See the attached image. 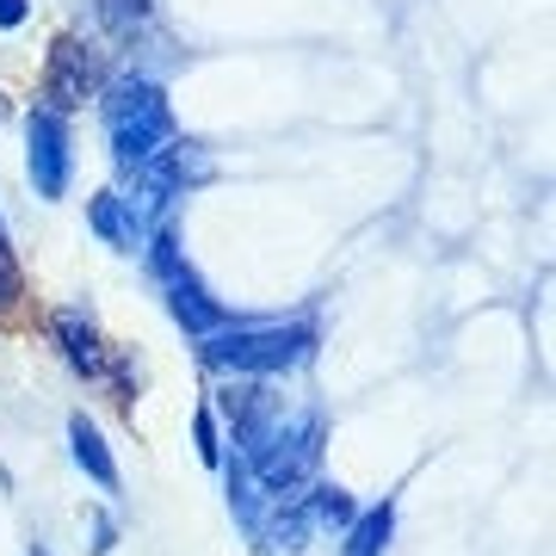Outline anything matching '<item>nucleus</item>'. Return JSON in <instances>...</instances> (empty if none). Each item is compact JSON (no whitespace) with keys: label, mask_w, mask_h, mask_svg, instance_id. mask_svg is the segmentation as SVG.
Instances as JSON below:
<instances>
[{"label":"nucleus","mask_w":556,"mask_h":556,"mask_svg":"<svg viewBox=\"0 0 556 556\" xmlns=\"http://www.w3.org/2000/svg\"><path fill=\"white\" fill-rule=\"evenodd\" d=\"M105 137H112V155H118V167H130L137 174L142 161L155 155V149H167L174 142V105H167V93H161L155 80H112L105 87Z\"/></svg>","instance_id":"f257e3e1"},{"label":"nucleus","mask_w":556,"mask_h":556,"mask_svg":"<svg viewBox=\"0 0 556 556\" xmlns=\"http://www.w3.org/2000/svg\"><path fill=\"white\" fill-rule=\"evenodd\" d=\"M316 353L309 328H229V334H204V358L223 371H291Z\"/></svg>","instance_id":"f03ea898"},{"label":"nucleus","mask_w":556,"mask_h":556,"mask_svg":"<svg viewBox=\"0 0 556 556\" xmlns=\"http://www.w3.org/2000/svg\"><path fill=\"white\" fill-rule=\"evenodd\" d=\"M25 142H31V186H38V199H62L68 192V174H75V155H68V124H62L56 105H38L31 118H25Z\"/></svg>","instance_id":"7ed1b4c3"},{"label":"nucleus","mask_w":556,"mask_h":556,"mask_svg":"<svg viewBox=\"0 0 556 556\" xmlns=\"http://www.w3.org/2000/svg\"><path fill=\"white\" fill-rule=\"evenodd\" d=\"M149 260H155V278L167 285V303H174V316L186 321L192 334H217V328H223L229 316H223V303H211V298H204V285L192 278V266L179 260V248H174V241L161 236V241H155V254H149Z\"/></svg>","instance_id":"20e7f679"},{"label":"nucleus","mask_w":556,"mask_h":556,"mask_svg":"<svg viewBox=\"0 0 556 556\" xmlns=\"http://www.w3.org/2000/svg\"><path fill=\"white\" fill-rule=\"evenodd\" d=\"M93 87H100V56L80 38H62L50 50V68H43V100L56 105V112H68V105L93 100Z\"/></svg>","instance_id":"39448f33"},{"label":"nucleus","mask_w":556,"mask_h":556,"mask_svg":"<svg viewBox=\"0 0 556 556\" xmlns=\"http://www.w3.org/2000/svg\"><path fill=\"white\" fill-rule=\"evenodd\" d=\"M68 439H75V464H80V470L100 482V489H118V464H112V452H105L100 427H93L87 415H75V420H68Z\"/></svg>","instance_id":"423d86ee"},{"label":"nucleus","mask_w":556,"mask_h":556,"mask_svg":"<svg viewBox=\"0 0 556 556\" xmlns=\"http://www.w3.org/2000/svg\"><path fill=\"white\" fill-rule=\"evenodd\" d=\"M87 223H93L112 248H137V241H142V223L130 217V204H124L118 192H100V199L87 204Z\"/></svg>","instance_id":"0eeeda50"},{"label":"nucleus","mask_w":556,"mask_h":556,"mask_svg":"<svg viewBox=\"0 0 556 556\" xmlns=\"http://www.w3.org/2000/svg\"><path fill=\"white\" fill-rule=\"evenodd\" d=\"M56 334H62V346H68V365L75 371H105V353H100V334H93V321L87 316H75V309H62L56 316Z\"/></svg>","instance_id":"6e6552de"},{"label":"nucleus","mask_w":556,"mask_h":556,"mask_svg":"<svg viewBox=\"0 0 556 556\" xmlns=\"http://www.w3.org/2000/svg\"><path fill=\"white\" fill-rule=\"evenodd\" d=\"M390 526H396V514H390V507H371L365 519H353V532H346V551L340 556H383Z\"/></svg>","instance_id":"1a4fd4ad"},{"label":"nucleus","mask_w":556,"mask_h":556,"mask_svg":"<svg viewBox=\"0 0 556 556\" xmlns=\"http://www.w3.org/2000/svg\"><path fill=\"white\" fill-rule=\"evenodd\" d=\"M309 514L321 519V526H353V501L340 495V489H316V507Z\"/></svg>","instance_id":"9d476101"},{"label":"nucleus","mask_w":556,"mask_h":556,"mask_svg":"<svg viewBox=\"0 0 556 556\" xmlns=\"http://www.w3.org/2000/svg\"><path fill=\"white\" fill-rule=\"evenodd\" d=\"M100 13H105L112 31H137L142 13H149V0H100Z\"/></svg>","instance_id":"9b49d317"},{"label":"nucleus","mask_w":556,"mask_h":556,"mask_svg":"<svg viewBox=\"0 0 556 556\" xmlns=\"http://www.w3.org/2000/svg\"><path fill=\"white\" fill-rule=\"evenodd\" d=\"M25 291V278H20V260H13V248L0 241V309H13Z\"/></svg>","instance_id":"f8f14e48"},{"label":"nucleus","mask_w":556,"mask_h":556,"mask_svg":"<svg viewBox=\"0 0 556 556\" xmlns=\"http://www.w3.org/2000/svg\"><path fill=\"white\" fill-rule=\"evenodd\" d=\"M199 457L204 464H223V445H217V420L199 415Z\"/></svg>","instance_id":"ddd939ff"},{"label":"nucleus","mask_w":556,"mask_h":556,"mask_svg":"<svg viewBox=\"0 0 556 556\" xmlns=\"http://www.w3.org/2000/svg\"><path fill=\"white\" fill-rule=\"evenodd\" d=\"M25 13H31L25 0H0V31H13V25H25Z\"/></svg>","instance_id":"4468645a"},{"label":"nucleus","mask_w":556,"mask_h":556,"mask_svg":"<svg viewBox=\"0 0 556 556\" xmlns=\"http://www.w3.org/2000/svg\"><path fill=\"white\" fill-rule=\"evenodd\" d=\"M31 556H50V551H43V544H38V551H31Z\"/></svg>","instance_id":"2eb2a0df"},{"label":"nucleus","mask_w":556,"mask_h":556,"mask_svg":"<svg viewBox=\"0 0 556 556\" xmlns=\"http://www.w3.org/2000/svg\"><path fill=\"white\" fill-rule=\"evenodd\" d=\"M0 241H7V229H0Z\"/></svg>","instance_id":"dca6fc26"}]
</instances>
